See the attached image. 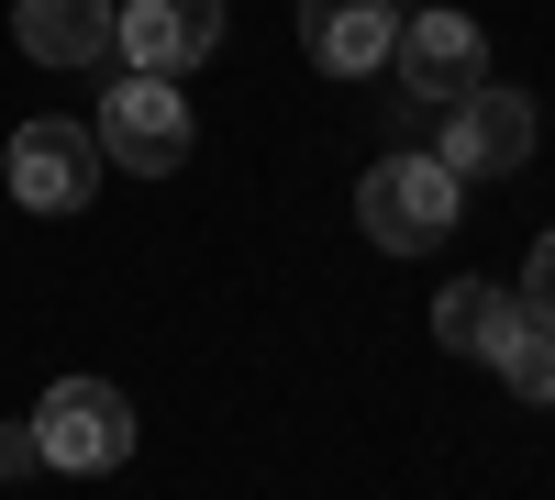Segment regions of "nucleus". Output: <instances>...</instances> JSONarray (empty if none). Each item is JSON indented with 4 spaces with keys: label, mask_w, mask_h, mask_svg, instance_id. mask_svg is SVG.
Here are the masks:
<instances>
[{
    "label": "nucleus",
    "mask_w": 555,
    "mask_h": 500,
    "mask_svg": "<svg viewBox=\"0 0 555 500\" xmlns=\"http://www.w3.org/2000/svg\"><path fill=\"white\" fill-rule=\"evenodd\" d=\"M389 34H400L389 0H300V56H311L322 78H366V67H389Z\"/></svg>",
    "instance_id": "nucleus-8"
},
{
    "label": "nucleus",
    "mask_w": 555,
    "mask_h": 500,
    "mask_svg": "<svg viewBox=\"0 0 555 500\" xmlns=\"http://www.w3.org/2000/svg\"><path fill=\"white\" fill-rule=\"evenodd\" d=\"M489 368L512 379L522 400H555V323H533V311L512 300V323H500V345H489Z\"/></svg>",
    "instance_id": "nucleus-11"
},
{
    "label": "nucleus",
    "mask_w": 555,
    "mask_h": 500,
    "mask_svg": "<svg viewBox=\"0 0 555 500\" xmlns=\"http://www.w3.org/2000/svg\"><path fill=\"white\" fill-rule=\"evenodd\" d=\"M222 44V0H122L112 12V56L133 78H190Z\"/></svg>",
    "instance_id": "nucleus-5"
},
{
    "label": "nucleus",
    "mask_w": 555,
    "mask_h": 500,
    "mask_svg": "<svg viewBox=\"0 0 555 500\" xmlns=\"http://www.w3.org/2000/svg\"><path fill=\"white\" fill-rule=\"evenodd\" d=\"M12 34L34 67H112V0H23Z\"/></svg>",
    "instance_id": "nucleus-9"
},
{
    "label": "nucleus",
    "mask_w": 555,
    "mask_h": 500,
    "mask_svg": "<svg viewBox=\"0 0 555 500\" xmlns=\"http://www.w3.org/2000/svg\"><path fill=\"white\" fill-rule=\"evenodd\" d=\"M455 178H512L522 156H533V101L522 89H500V78H478L467 101H444V145H434Z\"/></svg>",
    "instance_id": "nucleus-6"
},
{
    "label": "nucleus",
    "mask_w": 555,
    "mask_h": 500,
    "mask_svg": "<svg viewBox=\"0 0 555 500\" xmlns=\"http://www.w3.org/2000/svg\"><path fill=\"white\" fill-rule=\"evenodd\" d=\"M455 211H467V178L444 156H378L356 178V222H366L378 256H434L455 234Z\"/></svg>",
    "instance_id": "nucleus-1"
},
{
    "label": "nucleus",
    "mask_w": 555,
    "mask_h": 500,
    "mask_svg": "<svg viewBox=\"0 0 555 500\" xmlns=\"http://www.w3.org/2000/svg\"><path fill=\"white\" fill-rule=\"evenodd\" d=\"M0 167H12V201H23V211H78L89 190H101V133L67 123V112H34Z\"/></svg>",
    "instance_id": "nucleus-4"
},
{
    "label": "nucleus",
    "mask_w": 555,
    "mask_h": 500,
    "mask_svg": "<svg viewBox=\"0 0 555 500\" xmlns=\"http://www.w3.org/2000/svg\"><path fill=\"white\" fill-rule=\"evenodd\" d=\"M500 323H512V290H489V279H455L434 300V345H455V356H489Z\"/></svg>",
    "instance_id": "nucleus-10"
},
{
    "label": "nucleus",
    "mask_w": 555,
    "mask_h": 500,
    "mask_svg": "<svg viewBox=\"0 0 555 500\" xmlns=\"http://www.w3.org/2000/svg\"><path fill=\"white\" fill-rule=\"evenodd\" d=\"M101 167H133V178H167V167H190V145H201V123H190V101H178V78H112L101 89Z\"/></svg>",
    "instance_id": "nucleus-2"
},
{
    "label": "nucleus",
    "mask_w": 555,
    "mask_h": 500,
    "mask_svg": "<svg viewBox=\"0 0 555 500\" xmlns=\"http://www.w3.org/2000/svg\"><path fill=\"white\" fill-rule=\"evenodd\" d=\"M44 457H34V423H0V478H34Z\"/></svg>",
    "instance_id": "nucleus-13"
},
{
    "label": "nucleus",
    "mask_w": 555,
    "mask_h": 500,
    "mask_svg": "<svg viewBox=\"0 0 555 500\" xmlns=\"http://www.w3.org/2000/svg\"><path fill=\"white\" fill-rule=\"evenodd\" d=\"M34 457L44 467H67V478H101L133 457V400L112 379H56L34 400Z\"/></svg>",
    "instance_id": "nucleus-3"
},
{
    "label": "nucleus",
    "mask_w": 555,
    "mask_h": 500,
    "mask_svg": "<svg viewBox=\"0 0 555 500\" xmlns=\"http://www.w3.org/2000/svg\"><path fill=\"white\" fill-rule=\"evenodd\" d=\"M522 311H533V323H555V234L522 256Z\"/></svg>",
    "instance_id": "nucleus-12"
},
{
    "label": "nucleus",
    "mask_w": 555,
    "mask_h": 500,
    "mask_svg": "<svg viewBox=\"0 0 555 500\" xmlns=\"http://www.w3.org/2000/svg\"><path fill=\"white\" fill-rule=\"evenodd\" d=\"M389 67L411 78V101H467V89L489 78V34L467 23V12H411L400 34H389Z\"/></svg>",
    "instance_id": "nucleus-7"
}]
</instances>
